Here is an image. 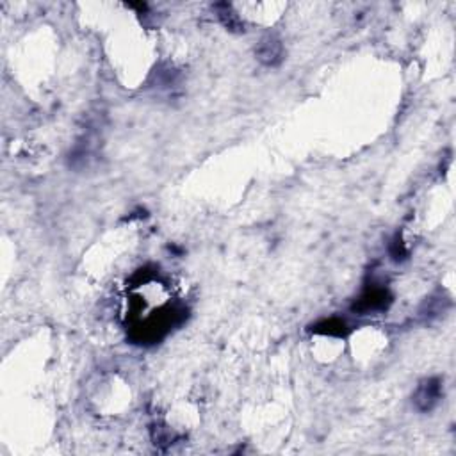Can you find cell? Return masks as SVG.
I'll list each match as a JSON object with an SVG mask.
<instances>
[{
  "label": "cell",
  "mask_w": 456,
  "mask_h": 456,
  "mask_svg": "<svg viewBox=\"0 0 456 456\" xmlns=\"http://www.w3.org/2000/svg\"><path fill=\"white\" fill-rule=\"evenodd\" d=\"M389 251H391V257L394 259L396 262L403 261V259H406V255H408V250H406L405 243H403L399 237H396V239L392 241L391 246H389Z\"/></svg>",
  "instance_id": "7"
},
{
  "label": "cell",
  "mask_w": 456,
  "mask_h": 456,
  "mask_svg": "<svg viewBox=\"0 0 456 456\" xmlns=\"http://www.w3.org/2000/svg\"><path fill=\"white\" fill-rule=\"evenodd\" d=\"M212 9L214 13H216L217 20L221 22V26L227 31L236 34H241L246 31V26H244V22L241 20V16L237 15L236 9L228 4V2H216V4L212 6Z\"/></svg>",
  "instance_id": "4"
},
{
  "label": "cell",
  "mask_w": 456,
  "mask_h": 456,
  "mask_svg": "<svg viewBox=\"0 0 456 456\" xmlns=\"http://www.w3.org/2000/svg\"><path fill=\"white\" fill-rule=\"evenodd\" d=\"M152 437H153V440H156L157 445L171 444V440H173V435H171V431L168 430L166 426H161V424H156V426L152 428Z\"/></svg>",
  "instance_id": "6"
},
{
  "label": "cell",
  "mask_w": 456,
  "mask_h": 456,
  "mask_svg": "<svg viewBox=\"0 0 456 456\" xmlns=\"http://www.w3.org/2000/svg\"><path fill=\"white\" fill-rule=\"evenodd\" d=\"M391 301L392 298L385 287H369V289L364 291L362 296L355 301L353 312H359L360 315H366L371 314V312L385 310Z\"/></svg>",
  "instance_id": "2"
},
{
  "label": "cell",
  "mask_w": 456,
  "mask_h": 456,
  "mask_svg": "<svg viewBox=\"0 0 456 456\" xmlns=\"http://www.w3.org/2000/svg\"><path fill=\"white\" fill-rule=\"evenodd\" d=\"M283 43L276 34H266L261 38L255 48V55L264 66H278L283 61Z\"/></svg>",
  "instance_id": "3"
},
{
  "label": "cell",
  "mask_w": 456,
  "mask_h": 456,
  "mask_svg": "<svg viewBox=\"0 0 456 456\" xmlns=\"http://www.w3.org/2000/svg\"><path fill=\"white\" fill-rule=\"evenodd\" d=\"M315 333H322V335H335V337H344L348 333V325L344 319L340 317H330L322 319L317 325L312 326Z\"/></svg>",
  "instance_id": "5"
},
{
  "label": "cell",
  "mask_w": 456,
  "mask_h": 456,
  "mask_svg": "<svg viewBox=\"0 0 456 456\" xmlns=\"http://www.w3.org/2000/svg\"><path fill=\"white\" fill-rule=\"evenodd\" d=\"M442 396V381L438 378H428L417 385L416 392L412 396L413 406L419 412H430L437 406Z\"/></svg>",
  "instance_id": "1"
}]
</instances>
